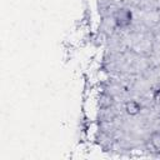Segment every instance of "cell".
Wrapping results in <instances>:
<instances>
[{"instance_id": "cell-4", "label": "cell", "mask_w": 160, "mask_h": 160, "mask_svg": "<svg viewBox=\"0 0 160 160\" xmlns=\"http://www.w3.org/2000/svg\"><path fill=\"white\" fill-rule=\"evenodd\" d=\"M155 99H156L158 101H160V89L156 91V94H155Z\"/></svg>"}, {"instance_id": "cell-3", "label": "cell", "mask_w": 160, "mask_h": 160, "mask_svg": "<svg viewBox=\"0 0 160 160\" xmlns=\"http://www.w3.org/2000/svg\"><path fill=\"white\" fill-rule=\"evenodd\" d=\"M150 145L154 148V150H160V132H152L150 136Z\"/></svg>"}, {"instance_id": "cell-1", "label": "cell", "mask_w": 160, "mask_h": 160, "mask_svg": "<svg viewBox=\"0 0 160 160\" xmlns=\"http://www.w3.org/2000/svg\"><path fill=\"white\" fill-rule=\"evenodd\" d=\"M130 16H131V15H130L129 11L121 9V10L116 14V21H118L119 25H126V24L129 22V20H130Z\"/></svg>"}, {"instance_id": "cell-2", "label": "cell", "mask_w": 160, "mask_h": 160, "mask_svg": "<svg viewBox=\"0 0 160 160\" xmlns=\"http://www.w3.org/2000/svg\"><path fill=\"white\" fill-rule=\"evenodd\" d=\"M125 109H126V111H128L130 115H135V114H138V112L140 111V105H139L136 101L132 100V101L126 102Z\"/></svg>"}]
</instances>
